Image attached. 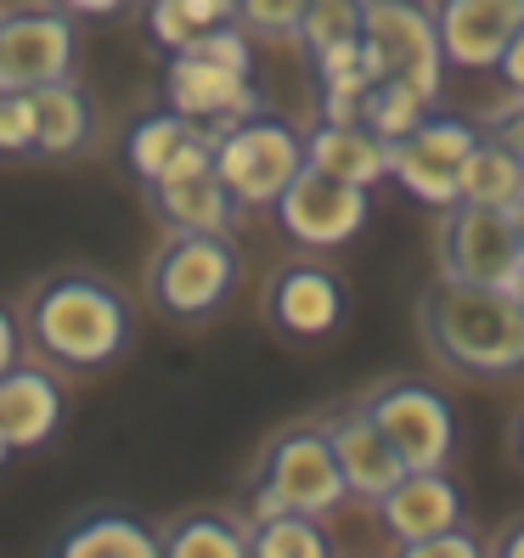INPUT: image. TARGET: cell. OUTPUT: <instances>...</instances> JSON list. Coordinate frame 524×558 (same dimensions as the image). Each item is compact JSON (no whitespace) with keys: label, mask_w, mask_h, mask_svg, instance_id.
<instances>
[{"label":"cell","mask_w":524,"mask_h":558,"mask_svg":"<svg viewBox=\"0 0 524 558\" xmlns=\"http://www.w3.org/2000/svg\"><path fill=\"white\" fill-rule=\"evenodd\" d=\"M243 524H248V558H327V553H339L327 519H316V513L277 508V513H259Z\"/></svg>","instance_id":"obj_26"},{"label":"cell","mask_w":524,"mask_h":558,"mask_svg":"<svg viewBox=\"0 0 524 558\" xmlns=\"http://www.w3.org/2000/svg\"><path fill=\"white\" fill-rule=\"evenodd\" d=\"M362 40L378 62V74L406 80L429 102H440L446 57L435 35V0H362Z\"/></svg>","instance_id":"obj_11"},{"label":"cell","mask_w":524,"mask_h":558,"mask_svg":"<svg viewBox=\"0 0 524 558\" xmlns=\"http://www.w3.org/2000/svg\"><path fill=\"white\" fill-rule=\"evenodd\" d=\"M80 69V17L57 0L0 7V85L40 90Z\"/></svg>","instance_id":"obj_10"},{"label":"cell","mask_w":524,"mask_h":558,"mask_svg":"<svg viewBox=\"0 0 524 558\" xmlns=\"http://www.w3.org/2000/svg\"><path fill=\"white\" fill-rule=\"evenodd\" d=\"M524 17V0H435L446 74H490Z\"/></svg>","instance_id":"obj_15"},{"label":"cell","mask_w":524,"mask_h":558,"mask_svg":"<svg viewBox=\"0 0 524 558\" xmlns=\"http://www.w3.org/2000/svg\"><path fill=\"white\" fill-rule=\"evenodd\" d=\"M474 142H479V119L429 102V113H423L406 136L389 142V181H395L412 204L440 215L446 204H456V175H463V158L474 153Z\"/></svg>","instance_id":"obj_7"},{"label":"cell","mask_w":524,"mask_h":558,"mask_svg":"<svg viewBox=\"0 0 524 558\" xmlns=\"http://www.w3.org/2000/svg\"><path fill=\"white\" fill-rule=\"evenodd\" d=\"M271 215L305 254H339L344 243H355L373 226V186H350V181L321 175L305 163V170L282 186Z\"/></svg>","instance_id":"obj_9"},{"label":"cell","mask_w":524,"mask_h":558,"mask_svg":"<svg viewBox=\"0 0 524 558\" xmlns=\"http://www.w3.org/2000/svg\"><path fill=\"white\" fill-rule=\"evenodd\" d=\"M490 553H497V558H524V513L502 524L497 542H490Z\"/></svg>","instance_id":"obj_36"},{"label":"cell","mask_w":524,"mask_h":558,"mask_svg":"<svg viewBox=\"0 0 524 558\" xmlns=\"http://www.w3.org/2000/svg\"><path fill=\"white\" fill-rule=\"evenodd\" d=\"M321 429H327V446H333L339 474H344V485H350L355 502H373V497H383V490L401 480L406 463L395 457V446L378 435V423L367 417L362 401L321 412Z\"/></svg>","instance_id":"obj_17"},{"label":"cell","mask_w":524,"mask_h":558,"mask_svg":"<svg viewBox=\"0 0 524 558\" xmlns=\"http://www.w3.org/2000/svg\"><path fill=\"white\" fill-rule=\"evenodd\" d=\"M0 158H35V90L0 85Z\"/></svg>","instance_id":"obj_29"},{"label":"cell","mask_w":524,"mask_h":558,"mask_svg":"<svg viewBox=\"0 0 524 558\" xmlns=\"http://www.w3.org/2000/svg\"><path fill=\"white\" fill-rule=\"evenodd\" d=\"M300 170H305V130L266 102L215 136V175L243 209H271Z\"/></svg>","instance_id":"obj_5"},{"label":"cell","mask_w":524,"mask_h":558,"mask_svg":"<svg viewBox=\"0 0 524 558\" xmlns=\"http://www.w3.org/2000/svg\"><path fill=\"white\" fill-rule=\"evenodd\" d=\"M417 339L440 367L474 378L524 373V305L513 288L435 277L417 293Z\"/></svg>","instance_id":"obj_2"},{"label":"cell","mask_w":524,"mask_h":558,"mask_svg":"<svg viewBox=\"0 0 524 558\" xmlns=\"http://www.w3.org/2000/svg\"><path fill=\"white\" fill-rule=\"evenodd\" d=\"M490 74H497L508 90H524V17L508 35V46H502V57H497V69H490Z\"/></svg>","instance_id":"obj_33"},{"label":"cell","mask_w":524,"mask_h":558,"mask_svg":"<svg viewBox=\"0 0 524 558\" xmlns=\"http://www.w3.org/2000/svg\"><path fill=\"white\" fill-rule=\"evenodd\" d=\"M423 113H429V96L412 90L406 80H389V74H383V80H373V85H367L362 113H355V119H362V124L373 130V136L395 142V136H406V130H412Z\"/></svg>","instance_id":"obj_27"},{"label":"cell","mask_w":524,"mask_h":558,"mask_svg":"<svg viewBox=\"0 0 524 558\" xmlns=\"http://www.w3.org/2000/svg\"><path fill=\"white\" fill-rule=\"evenodd\" d=\"M508 220H513V232H519V243H524V192L508 204Z\"/></svg>","instance_id":"obj_38"},{"label":"cell","mask_w":524,"mask_h":558,"mask_svg":"<svg viewBox=\"0 0 524 558\" xmlns=\"http://www.w3.org/2000/svg\"><path fill=\"white\" fill-rule=\"evenodd\" d=\"M192 136H198V124H192L186 113H175L170 102H158L153 113H142L136 124L124 130V142H119V163H124V175L136 181V186L158 181Z\"/></svg>","instance_id":"obj_23"},{"label":"cell","mask_w":524,"mask_h":558,"mask_svg":"<svg viewBox=\"0 0 524 558\" xmlns=\"http://www.w3.org/2000/svg\"><path fill=\"white\" fill-rule=\"evenodd\" d=\"M355 35H362V0H310L293 40L305 46V57H321V51H333Z\"/></svg>","instance_id":"obj_28"},{"label":"cell","mask_w":524,"mask_h":558,"mask_svg":"<svg viewBox=\"0 0 524 558\" xmlns=\"http://www.w3.org/2000/svg\"><path fill=\"white\" fill-rule=\"evenodd\" d=\"M508 288H513V300H519V305H524V266H519V271H513V282H508Z\"/></svg>","instance_id":"obj_39"},{"label":"cell","mask_w":524,"mask_h":558,"mask_svg":"<svg viewBox=\"0 0 524 558\" xmlns=\"http://www.w3.org/2000/svg\"><path fill=\"white\" fill-rule=\"evenodd\" d=\"M367 508H373L378 536L395 553H406L412 542L468 519V490L456 485L451 469H401V480L389 485L383 497H373Z\"/></svg>","instance_id":"obj_14"},{"label":"cell","mask_w":524,"mask_h":558,"mask_svg":"<svg viewBox=\"0 0 524 558\" xmlns=\"http://www.w3.org/2000/svg\"><path fill=\"white\" fill-rule=\"evenodd\" d=\"M158 558H248V524L237 508H186L158 524Z\"/></svg>","instance_id":"obj_22"},{"label":"cell","mask_w":524,"mask_h":558,"mask_svg":"<svg viewBox=\"0 0 524 558\" xmlns=\"http://www.w3.org/2000/svg\"><path fill=\"white\" fill-rule=\"evenodd\" d=\"M519 192H524V158L508 142H497V136H485V130H479L474 153L463 158V175H456V198L508 209Z\"/></svg>","instance_id":"obj_25"},{"label":"cell","mask_w":524,"mask_h":558,"mask_svg":"<svg viewBox=\"0 0 524 558\" xmlns=\"http://www.w3.org/2000/svg\"><path fill=\"white\" fill-rule=\"evenodd\" d=\"M232 17H237V0H142V35L153 40L158 57L186 51L198 35Z\"/></svg>","instance_id":"obj_24"},{"label":"cell","mask_w":524,"mask_h":558,"mask_svg":"<svg viewBox=\"0 0 524 558\" xmlns=\"http://www.w3.org/2000/svg\"><path fill=\"white\" fill-rule=\"evenodd\" d=\"M362 407L406 469H451L463 429H456L451 396L429 373H389L362 396Z\"/></svg>","instance_id":"obj_6"},{"label":"cell","mask_w":524,"mask_h":558,"mask_svg":"<svg viewBox=\"0 0 524 558\" xmlns=\"http://www.w3.org/2000/svg\"><path fill=\"white\" fill-rule=\"evenodd\" d=\"M163 102L186 113L192 124H204L209 136H220L226 124H237L248 108H259V85L254 74H237L220 57H204L186 46V51L163 57Z\"/></svg>","instance_id":"obj_13"},{"label":"cell","mask_w":524,"mask_h":558,"mask_svg":"<svg viewBox=\"0 0 524 558\" xmlns=\"http://www.w3.org/2000/svg\"><path fill=\"white\" fill-rule=\"evenodd\" d=\"M237 502H243V508H237L243 519L277 513V508L333 519V513L350 502V485H344V474H339L333 446H327L321 417L288 423V429L271 435V446L259 451L254 474L243 480V497H237Z\"/></svg>","instance_id":"obj_3"},{"label":"cell","mask_w":524,"mask_h":558,"mask_svg":"<svg viewBox=\"0 0 524 558\" xmlns=\"http://www.w3.org/2000/svg\"><path fill=\"white\" fill-rule=\"evenodd\" d=\"M435 259H440V277L508 288L513 271L524 266V243H519V232H513L508 209H490V204L456 198V204L440 209V226H435Z\"/></svg>","instance_id":"obj_12"},{"label":"cell","mask_w":524,"mask_h":558,"mask_svg":"<svg viewBox=\"0 0 524 558\" xmlns=\"http://www.w3.org/2000/svg\"><path fill=\"white\" fill-rule=\"evenodd\" d=\"M23 350L57 373H108L136 344V305L102 271H51L17 311Z\"/></svg>","instance_id":"obj_1"},{"label":"cell","mask_w":524,"mask_h":558,"mask_svg":"<svg viewBox=\"0 0 524 558\" xmlns=\"http://www.w3.org/2000/svg\"><path fill=\"white\" fill-rule=\"evenodd\" d=\"M508 451H513V469L524 474V407H519L513 423H508Z\"/></svg>","instance_id":"obj_37"},{"label":"cell","mask_w":524,"mask_h":558,"mask_svg":"<svg viewBox=\"0 0 524 558\" xmlns=\"http://www.w3.org/2000/svg\"><path fill=\"white\" fill-rule=\"evenodd\" d=\"M243 282V254L232 232H163L147 259V305L170 322H209L232 305Z\"/></svg>","instance_id":"obj_4"},{"label":"cell","mask_w":524,"mask_h":558,"mask_svg":"<svg viewBox=\"0 0 524 558\" xmlns=\"http://www.w3.org/2000/svg\"><path fill=\"white\" fill-rule=\"evenodd\" d=\"M96 96L80 85V74L69 80H51L35 90V158L62 163V158H80L96 142Z\"/></svg>","instance_id":"obj_21"},{"label":"cell","mask_w":524,"mask_h":558,"mask_svg":"<svg viewBox=\"0 0 524 558\" xmlns=\"http://www.w3.org/2000/svg\"><path fill=\"white\" fill-rule=\"evenodd\" d=\"M479 130H485V136H497V142H508L524 158V90H508V102L485 108L479 113Z\"/></svg>","instance_id":"obj_32"},{"label":"cell","mask_w":524,"mask_h":558,"mask_svg":"<svg viewBox=\"0 0 524 558\" xmlns=\"http://www.w3.org/2000/svg\"><path fill=\"white\" fill-rule=\"evenodd\" d=\"M51 558H158V524L130 508H90L69 519L46 547Z\"/></svg>","instance_id":"obj_20"},{"label":"cell","mask_w":524,"mask_h":558,"mask_svg":"<svg viewBox=\"0 0 524 558\" xmlns=\"http://www.w3.org/2000/svg\"><path fill=\"white\" fill-rule=\"evenodd\" d=\"M310 0H237V23L254 40H293Z\"/></svg>","instance_id":"obj_30"},{"label":"cell","mask_w":524,"mask_h":558,"mask_svg":"<svg viewBox=\"0 0 524 558\" xmlns=\"http://www.w3.org/2000/svg\"><path fill=\"white\" fill-rule=\"evenodd\" d=\"M485 553H490V536H479L468 519H456V524H446V531L406 547V558H485Z\"/></svg>","instance_id":"obj_31"},{"label":"cell","mask_w":524,"mask_h":558,"mask_svg":"<svg viewBox=\"0 0 524 558\" xmlns=\"http://www.w3.org/2000/svg\"><path fill=\"white\" fill-rule=\"evenodd\" d=\"M142 204L163 232H237V215H243V204L226 192V181L215 170L175 175V181H147Z\"/></svg>","instance_id":"obj_18"},{"label":"cell","mask_w":524,"mask_h":558,"mask_svg":"<svg viewBox=\"0 0 524 558\" xmlns=\"http://www.w3.org/2000/svg\"><path fill=\"white\" fill-rule=\"evenodd\" d=\"M12 463V446H7V435H0V469H7Z\"/></svg>","instance_id":"obj_40"},{"label":"cell","mask_w":524,"mask_h":558,"mask_svg":"<svg viewBox=\"0 0 524 558\" xmlns=\"http://www.w3.org/2000/svg\"><path fill=\"white\" fill-rule=\"evenodd\" d=\"M69 423V396H62V378L46 361H12L0 373V435L12 451H40L62 435Z\"/></svg>","instance_id":"obj_16"},{"label":"cell","mask_w":524,"mask_h":558,"mask_svg":"<svg viewBox=\"0 0 524 558\" xmlns=\"http://www.w3.org/2000/svg\"><path fill=\"white\" fill-rule=\"evenodd\" d=\"M259 311H266L271 333H282L288 344H327L350 322V288L321 254H300L266 277Z\"/></svg>","instance_id":"obj_8"},{"label":"cell","mask_w":524,"mask_h":558,"mask_svg":"<svg viewBox=\"0 0 524 558\" xmlns=\"http://www.w3.org/2000/svg\"><path fill=\"white\" fill-rule=\"evenodd\" d=\"M57 7H69L80 23H108V17H119L130 7H142V0H57Z\"/></svg>","instance_id":"obj_34"},{"label":"cell","mask_w":524,"mask_h":558,"mask_svg":"<svg viewBox=\"0 0 524 558\" xmlns=\"http://www.w3.org/2000/svg\"><path fill=\"white\" fill-rule=\"evenodd\" d=\"M305 163L321 175H339L350 186L389 181V142L373 136L362 119H316L305 130Z\"/></svg>","instance_id":"obj_19"},{"label":"cell","mask_w":524,"mask_h":558,"mask_svg":"<svg viewBox=\"0 0 524 558\" xmlns=\"http://www.w3.org/2000/svg\"><path fill=\"white\" fill-rule=\"evenodd\" d=\"M17 355H23V322H17V311L7 300H0V373H7Z\"/></svg>","instance_id":"obj_35"}]
</instances>
